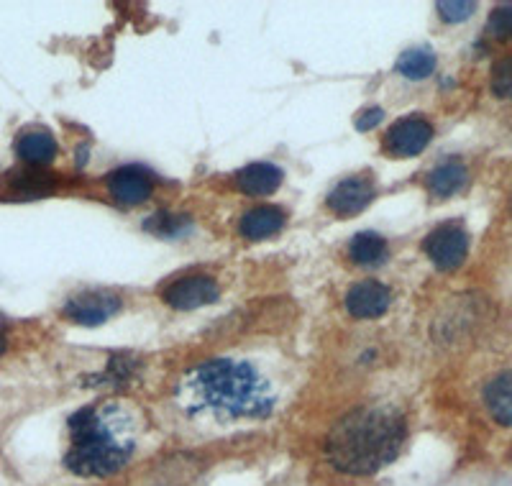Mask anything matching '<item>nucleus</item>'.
<instances>
[{
    "instance_id": "nucleus-1",
    "label": "nucleus",
    "mask_w": 512,
    "mask_h": 486,
    "mask_svg": "<svg viewBox=\"0 0 512 486\" xmlns=\"http://www.w3.org/2000/svg\"><path fill=\"white\" fill-rule=\"evenodd\" d=\"M177 402L190 417L210 423H259L277 405L272 379L246 359H208L177 382Z\"/></svg>"
},
{
    "instance_id": "nucleus-2",
    "label": "nucleus",
    "mask_w": 512,
    "mask_h": 486,
    "mask_svg": "<svg viewBox=\"0 0 512 486\" xmlns=\"http://www.w3.org/2000/svg\"><path fill=\"white\" fill-rule=\"evenodd\" d=\"M141 417L121 400L82 407L67 420L64 466L80 479H111L134 461Z\"/></svg>"
},
{
    "instance_id": "nucleus-3",
    "label": "nucleus",
    "mask_w": 512,
    "mask_h": 486,
    "mask_svg": "<svg viewBox=\"0 0 512 486\" xmlns=\"http://www.w3.org/2000/svg\"><path fill=\"white\" fill-rule=\"evenodd\" d=\"M408 420L395 405H361L333 423L323 440V458L333 471L354 479L374 476L405 448Z\"/></svg>"
},
{
    "instance_id": "nucleus-4",
    "label": "nucleus",
    "mask_w": 512,
    "mask_h": 486,
    "mask_svg": "<svg viewBox=\"0 0 512 486\" xmlns=\"http://www.w3.org/2000/svg\"><path fill=\"white\" fill-rule=\"evenodd\" d=\"M423 251L438 272H456L469 256V233L461 223H441L425 236Z\"/></svg>"
},
{
    "instance_id": "nucleus-5",
    "label": "nucleus",
    "mask_w": 512,
    "mask_h": 486,
    "mask_svg": "<svg viewBox=\"0 0 512 486\" xmlns=\"http://www.w3.org/2000/svg\"><path fill=\"white\" fill-rule=\"evenodd\" d=\"M221 300V284L210 274H187L169 282L162 290V302L177 313H190Z\"/></svg>"
},
{
    "instance_id": "nucleus-6",
    "label": "nucleus",
    "mask_w": 512,
    "mask_h": 486,
    "mask_svg": "<svg viewBox=\"0 0 512 486\" xmlns=\"http://www.w3.org/2000/svg\"><path fill=\"white\" fill-rule=\"evenodd\" d=\"M123 300L118 292L111 290H85L80 295H72L70 300L64 302L62 315L77 325H103L105 320H111L113 315L121 313Z\"/></svg>"
},
{
    "instance_id": "nucleus-7",
    "label": "nucleus",
    "mask_w": 512,
    "mask_h": 486,
    "mask_svg": "<svg viewBox=\"0 0 512 486\" xmlns=\"http://www.w3.org/2000/svg\"><path fill=\"white\" fill-rule=\"evenodd\" d=\"M433 123L423 116H408L392 123L384 134V151L395 159L418 157L433 141Z\"/></svg>"
},
{
    "instance_id": "nucleus-8",
    "label": "nucleus",
    "mask_w": 512,
    "mask_h": 486,
    "mask_svg": "<svg viewBox=\"0 0 512 486\" xmlns=\"http://www.w3.org/2000/svg\"><path fill=\"white\" fill-rule=\"evenodd\" d=\"M374 197H377V185H374L372 177L351 174L338 185H333V190L328 192L326 205L338 218H354V215L364 213L374 203Z\"/></svg>"
},
{
    "instance_id": "nucleus-9",
    "label": "nucleus",
    "mask_w": 512,
    "mask_h": 486,
    "mask_svg": "<svg viewBox=\"0 0 512 486\" xmlns=\"http://www.w3.org/2000/svg\"><path fill=\"white\" fill-rule=\"evenodd\" d=\"M105 185H108V195L113 197V203H118L121 208H139L152 197L154 177L144 167L126 164V167L113 169Z\"/></svg>"
},
{
    "instance_id": "nucleus-10",
    "label": "nucleus",
    "mask_w": 512,
    "mask_h": 486,
    "mask_svg": "<svg viewBox=\"0 0 512 486\" xmlns=\"http://www.w3.org/2000/svg\"><path fill=\"white\" fill-rule=\"evenodd\" d=\"M344 305L346 313L356 320L382 318L392 307V290L379 279H361L346 290Z\"/></svg>"
},
{
    "instance_id": "nucleus-11",
    "label": "nucleus",
    "mask_w": 512,
    "mask_h": 486,
    "mask_svg": "<svg viewBox=\"0 0 512 486\" xmlns=\"http://www.w3.org/2000/svg\"><path fill=\"white\" fill-rule=\"evenodd\" d=\"M285 172L272 162H251L244 169L236 172L233 185L236 190L244 192L246 197H267L280 190Z\"/></svg>"
},
{
    "instance_id": "nucleus-12",
    "label": "nucleus",
    "mask_w": 512,
    "mask_h": 486,
    "mask_svg": "<svg viewBox=\"0 0 512 486\" xmlns=\"http://www.w3.org/2000/svg\"><path fill=\"white\" fill-rule=\"evenodd\" d=\"M466 182H469V167L456 157L443 159L425 174V190L436 200H448V197L459 195Z\"/></svg>"
},
{
    "instance_id": "nucleus-13",
    "label": "nucleus",
    "mask_w": 512,
    "mask_h": 486,
    "mask_svg": "<svg viewBox=\"0 0 512 486\" xmlns=\"http://www.w3.org/2000/svg\"><path fill=\"white\" fill-rule=\"evenodd\" d=\"M59 146L57 139L49 134L47 128H29L16 139V157L31 169L49 167L57 159Z\"/></svg>"
},
{
    "instance_id": "nucleus-14",
    "label": "nucleus",
    "mask_w": 512,
    "mask_h": 486,
    "mask_svg": "<svg viewBox=\"0 0 512 486\" xmlns=\"http://www.w3.org/2000/svg\"><path fill=\"white\" fill-rule=\"evenodd\" d=\"M287 215L285 210L277 205H256V208L246 210L239 220V233L246 241H264L272 238L285 228Z\"/></svg>"
},
{
    "instance_id": "nucleus-15",
    "label": "nucleus",
    "mask_w": 512,
    "mask_h": 486,
    "mask_svg": "<svg viewBox=\"0 0 512 486\" xmlns=\"http://www.w3.org/2000/svg\"><path fill=\"white\" fill-rule=\"evenodd\" d=\"M484 407L489 417L502 428H512V369L500 371L484 384Z\"/></svg>"
},
{
    "instance_id": "nucleus-16",
    "label": "nucleus",
    "mask_w": 512,
    "mask_h": 486,
    "mask_svg": "<svg viewBox=\"0 0 512 486\" xmlns=\"http://www.w3.org/2000/svg\"><path fill=\"white\" fill-rule=\"evenodd\" d=\"M387 256H390V243L379 233L361 231L351 238L349 259L356 267H382Z\"/></svg>"
},
{
    "instance_id": "nucleus-17",
    "label": "nucleus",
    "mask_w": 512,
    "mask_h": 486,
    "mask_svg": "<svg viewBox=\"0 0 512 486\" xmlns=\"http://www.w3.org/2000/svg\"><path fill=\"white\" fill-rule=\"evenodd\" d=\"M54 190L52 177L36 172H16L8 177L6 187H3V200H36V197H44Z\"/></svg>"
},
{
    "instance_id": "nucleus-18",
    "label": "nucleus",
    "mask_w": 512,
    "mask_h": 486,
    "mask_svg": "<svg viewBox=\"0 0 512 486\" xmlns=\"http://www.w3.org/2000/svg\"><path fill=\"white\" fill-rule=\"evenodd\" d=\"M438 59L431 49H408V52H402L400 59L395 62L397 75H402L405 80H428V77L436 72Z\"/></svg>"
},
{
    "instance_id": "nucleus-19",
    "label": "nucleus",
    "mask_w": 512,
    "mask_h": 486,
    "mask_svg": "<svg viewBox=\"0 0 512 486\" xmlns=\"http://www.w3.org/2000/svg\"><path fill=\"white\" fill-rule=\"evenodd\" d=\"M144 228L159 238H180L190 231L192 220L187 215L177 213H154L152 218L146 220Z\"/></svg>"
},
{
    "instance_id": "nucleus-20",
    "label": "nucleus",
    "mask_w": 512,
    "mask_h": 486,
    "mask_svg": "<svg viewBox=\"0 0 512 486\" xmlns=\"http://www.w3.org/2000/svg\"><path fill=\"white\" fill-rule=\"evenodd\" d=\"M489 90L495 98H512V54H505L492 64Z\"/></svg>"
},
{
    "instance_id": "nucleus-21",
    "label": "nucleus",
    "mask_w": 512,
    "mask_h": 486,
    "mask_svg": "<svg viewBox=\"0 0 512 486\" xmlns=\"http://www.w3.org/2000/svg\"><path fill=\"white\" fill-rule=\"evenodd\" d=\"M436 11L446 24H464L477 13V3H472V0H438Z\"/></svg>"
},
{
    "instance_id": "nucleus-22",
    "label": "nucleus",
    "mask_w": 512,
    "mask_h": 486,
    "mask_svg": "<svg viewBox=\"0 0 512 486\" xmlns=\"http://www.w3.org/2000/svg\"><path fill=\"white\" fill-rule=\"evenodd\" d=\"M487 34L497 41L512 39V3H502V6L489 13Z\"/></svg>"
},
{
    "instance_id": "nucleus-23",
    "label": "nucleus",
    "mask_w": 512,
    "mask_h": 486,
    "mask_svg": "<svg viewBox=\"0 0 512 486\" xmlns=\"http://www.w3.org/2000/svg\"><path fill=\"white\" fill-rule=\"evenodd\" d=\"M382 121H384V110L382 108H367V110H361L354 123H356V131L367 134V131H372V128L379 126Z\"/></svg>"
},
{
    "instance_id": "nucleus-24",
    "label": "nucleus",
    "mask_w": 512,
    "mask_h": 486,
    "mask_svg": "<svg viewBox=\"0 0 512 486\" xmlns=\"http://www.w3.org/2000/svg\"><path fill=\"white\" fill-rule=\"evenodd\" d=\"M6 348H8V338H6V333L0 330V356L6 353Z\"/></svg>"
}]
</instances>
